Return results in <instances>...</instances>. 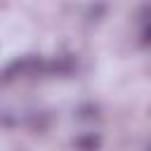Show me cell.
Segmentation results:
<instances>
[{
    "label": "cell",
    "mask_w": 151,
    "mask_h": 151,
    "mask_svg": "<svg viewBox=\"0 0 151 151\" xmlns=\"http://www.w3.org/2000/svg\"><path fill=\"white\" fill-rule=\"evenodd\" d=\"M40 71H47V64L40 57H21V59H14L12 64H7L2 78H5V83H9L19 76H35Z\"/></svg>",
    "instance_id": "1"
},
{
    "label": "cell",
    "mask_w": 151,
    "mask_h": 151,
    "mask_svg": "<svg viewBox=\"0 0 151 151\" xmlns=\"http://www.w3.org/2000/svg\"><path fill=\"white\" fill-rule=\"evenodd\" d=\"M73 149L76 151H99L101 149V137L97 132H83L73 139Z\"/></svg>",
    "instance_id": "2"
},
{
    "label": "cell",
    "mask_w": 151,
    "mask_h": 151,
    "mask_svg": "<svg viewBox=\"0 0 151 151\" xmlns=\"http://www.w3.org/2000/svg\"><path fill=\"white\" fill-rule=\"evenodd\" d=\"M97 116H99V109H97L94 104H85V106L78 109V118H83V120H92V118H97Z\"/></svg>",
    "instance_id": "3"
},
{
    "label": "cell",
    "mask_w": 151,
    "mask_h": 151,
    "mask_svg": "<svg viewBox=\"0 0 151 151\" xmlns=\"http://www.w3.org/2000/svg\"><path fill=\"white\" fill-rule=\"evenodd\" d=\"M146 12H149V19L144 21V28H142V42L144 45H151V9L146 7Z\"/></svg>",
    "instance_id": "4"
},
{
    "label": "cell",
    "mask_w": 151,
    "mask_h": 151,
    "mask_svg": "<svg viewBox=\"0 0 151 151\" xmlns=\"http://www.w3.org/2000/svg\"><path fill=\"white\" fill-rule=\"evenodd\" d=\"M146 151H151V144H149V149H146Z\"/></svg>",
    "instance_id": "5"
}]
</instances>
